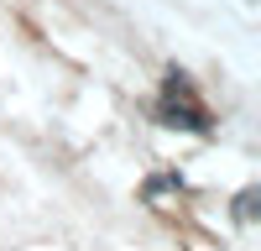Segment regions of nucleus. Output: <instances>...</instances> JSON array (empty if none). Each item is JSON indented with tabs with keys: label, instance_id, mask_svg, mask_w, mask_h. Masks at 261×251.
Here are the masks:
<instances>
[{
	"label": "nucleus",
	"instance_id": "1",
	"mask_svg": "<svg viewBox=\"0 0 261 251\" xmlns=\"http://www.w3.org/2000/svg\"><path fill=\"white\" fill-rule=\"evenodd\" d=\"M162 120L188 126V131H209V115H204V110H193L188 99H162Z\"/></svg>",
	"mask_w": 261,
	"mask_h": 251
}]
</instances>
